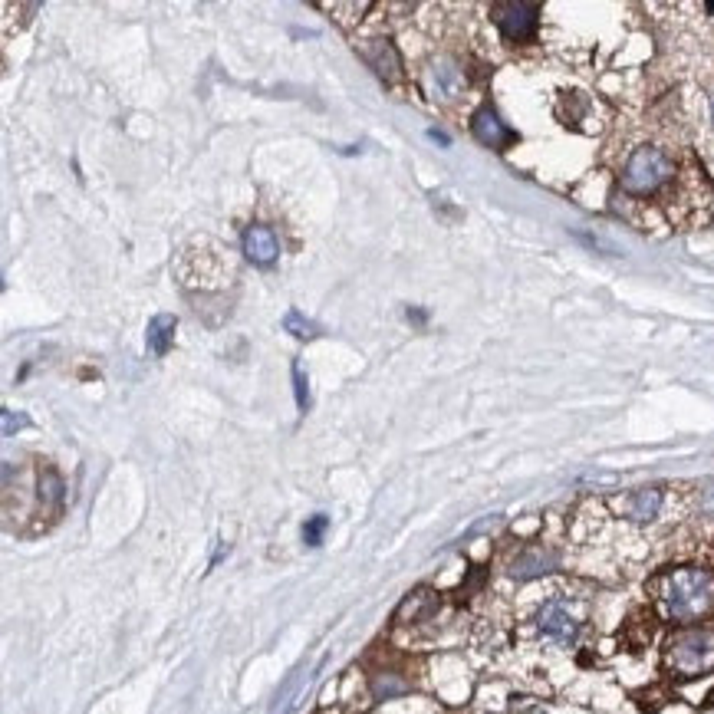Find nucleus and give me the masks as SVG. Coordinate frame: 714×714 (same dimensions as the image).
<instances>
[{
    "instance_id": "f3484780",
    "label": "nucleus",
    "mask_w": 714,
    "mask_h": 714,
    "mask_svg": "<svg viewBox=\"0 0 714 714\" xmlns=\"http://www.w3.org/2000/svg\"><path fill=\"white\" fill-rule=\"evenodd\" d=\"M27 425V415H17L14 418V412H10V408H4V435L10 438L14 435V428H24Z\"/></svg>"
},
{
    "instance_id": "f8f14e48",
    "label": "nucleus",
    "mask_w": 714,
    "mask_h": 714,
    "mask_svg": "<svg viewBox=\"0 0 714 714\" xmlns=\"http://www.w3.org/2000/svg\"><path fill=\"white\" fill-rule=\"evenodd\" d=\"M175 330H178V320H175L172 313H158V316H152L149 333H145V343H149V353H152V356H168V349L175 346Z\"/></svg>"
},
{
    "instance_id": "39448f33",
    "label": "nucleus",
    "mask_w": 714,
    "mask_h": 714,
    "mask_svg": "<svg viewBox=\"0 0 714 714\" xmlns=\"http://www.w3.org/2000/svg\"><path fill=\"white\" fill-rule=\"evenodd\" d=\"M494 24L510 43L534 40L537 24H540V7L537 4H494Z\"/></svg>"
},
{
    "instance_id": "9b49d317",
    "label": "nucleus",
    "mask_w": 714,
    "mask_h": 714,
    "mask_svg": "<svg viewBox=\"0 0 714 714\" xmlns=\"http://www.w3.org/2000/svg\"><path fill=\"white\" fill-rule=\"evenodd\" d=\"M662 510V491L659 487H639L626 497V517L636 524H652Z\"/></svg>"
},
{
    "instance_id": "aec40b11",
    "label": "nucleus",
    "mask_w": 714,
    "mask_h": 714,
    "mask_svg": "<svg viewBox=\"0 0 714 714\" xmlns=\"http://www.w3.org/2000/svg\"><path fill=\"white\" fill-rule=\"evenodd\" d=\"M708 705H714V688H711V695H708Z\"/></svg>"
},
{
    "instance_id": "6e6552de",
    "label": "nucleus",
    "mask_w": 714,
    "mask_h": 714,
    "mask_svg": "<svg viewBox=\"0 0 714 714\" xmlns=\"http://www.w3.org/2000/svg\"><path fill=\"white\" fill-rule=\"evenodd\" d=\"M359 56L372 66V70H376V76L385 79V83H392V79H399V73H402L399 50H395L389 40H369V43H362V47H359Z\"/></svg>"
},
{
    "instance_id": "6ab92c4d",
    "label": "nucleus",
    "mask_w": 714,
    "mask_h": 714,
    "mask_svg": "<svg viewBox=\"0 0 714 714\" xmlns=\"http://www.w3.org/2000/svg\"><path fill=\"white\" fill-rule=\"evenodd\" d=\"M428 135H432V139H438L441 145H448V135H445V132H438V129H432V132H428Z\"/></svg>"
},
{
    "instance_id": "0eeeda50",
    "label": "nucleus",
    "mask_w": 714,
    "mask_h": 714,
    "mask_svg": "<svg viewBox=\"0 0 714 714\" xmlns=\"http://www.w3.org/2000/svg\"><path fill=\"white\" fill-rule=\"evenodd\" d=\"M428 83H432L435 96L455 99L464 93V86H468V76H464V70L451 60V56H441V60L432 63V70H428Z\"/></svg>"
},
{
    "instance_id": "1a4fd4ad",
    "label": "nucleus",
    "mask_w": 714,
    "mask_h": 714,
    "mask_svg": "<svg viewBox=\"0 0 714 714\" xmlns=\"http://www.w3.org/2000/svg\"><path fill=\"white\" fill-rule=\"evenodd\" d=\"M553 570H557V553L547 547H527L510 563V576L514 580H537V576H547Z\"/></svg>"
},
{
    "instance_id": "423d86ee",
    "label": "nucleus",
    "mask_w": 714,
    "mask_h": 714,
    "mask_svg": "<svg viewBox=\"0 0 714 714\" xmlns=\"http://www.w3.org/2000/svg\"><path fill=\"white\" fill-rule=\"evenodd\" d=\"M471 132H474V139L484 142L487 149H497V152H504V149H510V145L517 142V132L510 129L501 116H497L494 106H481L478 112H474Z\"/></svg>"
},
{
    "instance_id": "412c9836",
    "label": "nucleus",
    "mask_w": 714,
    "mask_h": 714,
    "mask_svg": "<svg viewBox=\"0 0 714 714\" xmlns=\"http://www.w3.org/2000/svg\"><path fill=\"white\" fill-rule=\"evenodd\" d=\"M711 119H714V96H711Z\"/></svg>"
},
{
    "instance_id": "dca6fc26",
    "label": "nucleus",
    "mask_w": 714,
    "mask_h": 714,
    "mask_svg": "<svg viewBox=\"0 0 714 714\" xmlns=\"http://www.w3.org/2000/svg\"><path fill=\"white\" fill-rule=\"evenodd\" d=\"M293 389H297V405L306 412V405H310V389H306V379H303V369L293 362Z\"/></svg>"
},
{
    "instance_id": "4468645a",
    "label": "nucleus",
    "mask_w": 714,
    "mask_h": 714,
    "mask_svg": "<svg viewBox=\"0 0 714 714\" xmlns=\"http://www.w3.org/2000/svg\"><path fill=\"white\" fill-rule=\"evenodd\" d=\"M283 330L293 333L297 339H313L316 336V326L310 320H303L300 310H290L287 316H283Z\"/></svg>"
},
{
    "instance_id": "f03ea898",
    "label": "nucleus",
    "mask_w": 714,
    "mask_h": 714,
    "mask_svg": "<svg viewBox=\"0 0 714 714\" xmlns=\"http://www.w3.org/2000/svg\"><path fill=\"white\" fill-rule=\"evenodd\" d=\"M665 672L678 682H695L714 672V626H688L672 632L662 652Z\"/></svg>"
},
{
    "instance_id": "7ed1b4c3",
    "label": "nucleus",
    "mask_w": 714,
    "mask_h": 714,
    "mask_svg": "<svg viewBox=\"0 0 714 714\" xmlns=\"http://www.w3.org/2000/svg\"><path fill=\"white\" fill-rule=\"evenodd\" d=\"M675 175V165L662 149H652V145H642L629 155L626 168H622V188L629 195H655L668 178Z\"/></svg>"
},
{
    "instance_id": "f257e3e1",
    "label": "nucleus",
    "mask_w": 714,
    "mask_h": 714,
    "mask_svg": "<svg viewBox=\"0 0 714 714\" xmlns=\"http://www.w3.org/2000/svg\"><path fill=\"white\" fill-rule=\"evenodd\" d=\"M655 606L668 622H698L714 612V573L701 566H672L649 583Z\"/></svg>"
},
{
    "instance_id": "a211bd4d",
    "label": "nucleus",
    "mask_w": 714,
    "mask_h": 714,
    "mask_svg": "<svg viewBox=\"0 0 714 714\" xmlns=\"http://www.w3.org/2000/svg\"><path fill=\"white\" fill-rule=\"evenodd\" d=\"M701 514L714 517V484H708L705 491H701Z\"/></svg>"
},
{
    "instance_id": "ddd939ff",
    "label": "nucleus",
    "mask_w": 714,
    "mask_h": 714,
    "mask_svg": "<svg viewBox=\"0 0 714 714\" xmlns=\"http://www.w3.org/2000/svg\"><path fill=\"white\" fill-rule=\"evenodd\" d=\"M40 501L43 504H60L63 501V481H60V474L50 471V468L40 474Z\"/></svg>"
},
{
    "instance_id": "9d476101",
    "label": "nucleus",
    "mask_w": 714,
    "mask_h": 714,
    "mask_svg": "<svg viewBox=\"0 0 714 714\" xmlns=\"http://www.w3.org/2000/svg\"><path fill=\"white\" fill-rule=\"evenodd\" d=\"M244 254L254 260L257 267H270L280 254V244H277V234L264 228V224H254V228H247L244 234Z\"/></svg>"
},
{
    "instance_id": "20e7f679",
    "label": "nucleus",
    "mask_w": 714,
    "mask_h": 714,
    "mask_svg": "<svg viewBox=\"0 0 714 714\" xmlns=\"http://www.w3.org/2000/svg\"><path fill=\"white\" fill-rule=\"evenodd\" d=\"M537 632L557 645H573L583 632V606L573 599L553 596L537 609Z\"/></svg>"
},
{
    "instance_id": "2eb2a0df",
    "label": "nucleus",
    "mask_w": 714,
    "mask_h": 714,
    "mask_svg": "<svg viewBox=\"0 0 714 714\" xmlns=\"http://www.w3.org/2000/svg\"><path fill=\"white\" fill-rule=\"evenodd\" d=\"M326 517H313L310 524L303 527V540L310 543V547H320V540H323V534H326Z\"/></svg>"
}]
</instances>
